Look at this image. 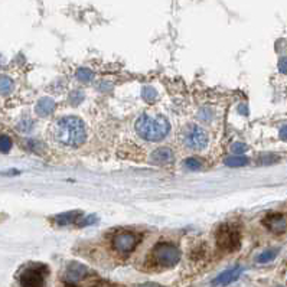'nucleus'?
<instances>
[{
    "mask_svg": "<svg viewBox=\"0 0 287 287\" xmlns=\"http://www.w3.org/2000/svg\"><path fill=\"white\" fill-rule=\"evenodd\" d=\"M140 241V237L137 234L133 233H127V231H121V233H117L113 240H111V244L113 247L116 248L117 251L121 252V254H127V252H132L136 248V245Z\"/></svg>",
    "mask_w": 287,
    "mask_h": 287,
    "instance_id": "obj_6",
    "label": "nucleus"
},
{
    "mask_svg": "<svg viewBox=\"0 0 287 287\" xmlns=\"http://www.w3.org/2000/svg\"><path fill=\"white\" fill-rule=\"evenodd\" d=\"M216 242L222 251H235L240 248V233L228 225H224L219 228V231L216 234Z\"/></svg>",
    "mask_w": 287,
    "mask_h": 287,
    "instance_id": "obj_4",
    "label": "nucleus"
},
{
    "mask_svg": "<svg viewBox=\"0 0 287 287\" xmlns=\"http://www.w3.org/2000/svg\"><path fill=\"white\" fill-rule=\"evenodd\" d=\"M12 149V140L9 136H0V153H8Z\"/></svg>",
    "mask_w": 287,
    "mask_h": 287,
    "instance_id": "obj_20",
    "label": "nucleus"
},
{
    "mask_svg": "<svg viewBox=\"0 0 287 287\" xmlns=\"http://www.w3.org/2000/svg\"><path fill=\"white\" fill-rule=\"evenodd\" d=\"M88 273H90L88 267L82 266L80 263H72L65 270L63 280L67 283H70V284H77V283H80L81 280H84V278L87 277Z\"/></svg>",
    "mask_w": 287,
    "mask_h": 287,
    "instance_id": "obj_8",
    "label": "nucleus"
},
{
    "mask_svg": "<svg viewBox=\"0 0 287 287\" xmlns=\"http://www.w3.org/2000/svg\"><path fill=\"white\" fill-rule=\"evenodd\" d=\"M80 211H70V212H63L59 215L55 216V222L59 225H68L75 222L80 218Z\"/></svg>",
    "mask_w": 287,
    "mask_h": 287,
    "instance_id": "obj_13",
    "label": "nucleus"
},
{
    "mask_svg": "<svg viewBox=\"0 0 287 287\" xmlns=\"http://www.w3.org/2000/svg\"><path fill=\"white\" fill-rule=\"evenodd\" d=\"M264 225L269 228L271 233L274 234H283L286 231L287 222L286 218L281 215V214H270L264 218Z\"/></svg>",
    "mask_w": 287,
    "mask_h": 287,
    "instance_id": "obj_10",
    "label": "nucleus"
},
{
    "mask_svg": "<svg viewBox=\"0 0 287 287\" xmlns=\"http://www.w3.org/2000/svg\"><path fill=\"white\" fill-rule=\"evenodd\" d=\"M52 136L58 143L75 147L85 140V126L78 117H62L52 126Z\"/></svg>",
    "mask_w": 287,
    "mask_h": 287,
    "instance_id": "obj_1",
    "label": "nucleus"
},
{
    "mask_svg": "<svg viewBox=\"0 0 287 287\" xmlns=\"http://www.w3.org/2000/svg\"><path fill=\"white\" fill-rule=\"evenodd\" d=\"M32 127H34V121L29 120V118H25V120H22L18 124V130L19 132L26 133V132H30V130H32Z\"/></svg>",
    "mask_w": 287,
    "mask_h": 287,
    "instance_id": "obj_22",
    "label": "nucleus"
},
{
    "mask_svg": "<svg viewBox=\"0 0 287 287\" xmlns=\"http://www.w3.org/2000/svg\"><path fill=\"white\" fill-rule=\"evenodd\" d=\"M280 139L281 140H284V142H287V124H284V126L280 129Z\"/></svg>",
    "mask_w": 287,
    "mask_h": 287,
    "instance_id": "obj_27",
    "label": "nucleus"
},
{
    "mask_svg": "<svg viewBox=\"0 0 287 287\" xmlns=\"http://www.w3.org/2000/svg\"><path fill=\"white\" fill-rule=\"evenodd\" d=\"M248 163V159L244 156H231L225 159V165L230 168H240V166H245Z\"/></svg>",
    "mask_w": 287,
    "mask_h": 287,
    "instance_id": "obj_15",
    "label": "nucleus"
},
{
    "mask_svg": "<svg viewBox=\"0 0 287 287\" xmlns=\"http://www.w3.org/2000/svg\"><path fill=\"white\" fill-rule=\"evenodd\" d=\"M169 121L163 116H142L136 121V132L149 142H159L169 133Z\"/></svg>",
    "mask_w": 287,
    "mask_h": 287,
    "instance_id": "obj_2",
    "label": "nucleus"
},
{
    "mask_svg": "<svg viewBox=\"0 0 287 287\" xmlns=\"http://www.w3.org/2000/svg\"><path fill=\"white\" fill-rule=\"evenodd\" d=\"M278 71L281 74H287V56H281L278 61Z\"/></svg>",
    "mask_w": 287,
    "mask_h": 287,
    "instance_id": "obj_25",
    "label": "nucleus"
},
{
    "mask_svg": "<svg viewBox=\"0 0 287 287\" xmlns=\"http://www.w3.org/2000/svg\"><path fill=\"white\" fill-rule=\"evenodd\" d=\"M82 100H84V95H82L81 91H74L71 95H70V101H71V104H74V106L80 104Z\"/></svg>",
    "mask_w": 287,
    "mask_h": 287,
    "instance_id": "obj_24",
    "label": "nucleus"
},
{
    "mask_svg": "<svg viewBox=\"0 0 287 287\" xmlns=\"http://www.w3.org/2000/svg\"><path fill=\"white\" fill-rule=\"evenodd\" d=\"M238 111L241 113L242 116H247V114H248V110H247V106H245V104H241V106L238 107Z\"/></svg>",
    "mask_w": 287,
    "mask_h": 287,
    "instance_id": "obj_28",
    "label": "nucleus"
},
{
    "mask_svg": "<svg viewBox=\"0 0 287 287\" xmlns=\"http://www.w3.org/2000/svg\"><path fill=\"white\" fill-rule=\"evenodd\" d=\"M150 161L154 165H168V163L173 162V153L168 147H161V149H156L152 153Z\"/></svg>",
    "mask_w": 287,
    "mask_h": 287,
    "instance_id": "obj_11",
    "label": "nucleus"
},
{
    "mask_svg": "<svg viewBox=\"0 0 287 287\" xmlns=\"http://www.w3.org/2000/svg\"><path fill=\"white\" fill-rule=\"evenodd\" d=\"M92 77H94V74L91 70L88 68H80L78 71H77V78L81 81V82H88V81L92 80Z\"/></svg>",
    "mask_w": 287,
    "mask_h": 287,
    "instance_id": "obj_17",
    "label": "nucleus"
},
{
    "mask_svg": "<svg viewBox=\"0 0 287 287\" xmlns=\"http://www.w3.org/2000/svg\"><path fill=\"white\" fill-rule=\"evenodd\" d=\"M95 222V216H88V218H85V219H82V222H80V227H85V225H91Z\"/></svg>",
    "mask_w": 287,
    "mask_h": 287,
    "instance_id": "obj_26",
    "label": "nucleus"
},
{
    "mask_svg": "<svg viewBox=\"0 0 287 287\" xmlns=\"http://www.w3.org/2000/svg\"><path fill=\"white\" fill-rule=\"evenodd\" d=\"M242 271L244 269L240 267V266H237V267H233V269H228L222 271L219 276H216V278L212 281V284L214 286H228V284H231L234 283L235 280H238L240 276L242 274Z\"/></svg>",
    "mask_w": 287,
    "mask_h": 287,
    "instance_id": "obj_9",
    "label": "nucleus"
},
{
    "mask_svg": "<svg viewBox=\"0 0 287 287\" xmlns=\"http://www.w3.org/2000/svg\"><path fill=\"white\" fill-rule=\"evenodd\" d=\"M44 280H45L44 271H42V269H36V267L25 270L19 277L22 287H42L44 286Z\"/></svg>",
    "mask_w": 287,
    "mask_h": 287,
    "instance_id": "obj_7",
    "label": "nucleus"
},
{
    "mask_svg": "<svg viewBox=\"0 0 287 287\" xmlns=\"http://www.w3.org/2000/svg\"><path fill=\"white\" fill-rule=\"evenodd\" d=\"M142 94H143L144 101H147V103H153L154 100L157 99V92L153 87H144Z\"/></svg>",
    "mask_w": 287,
    "mask_h": 287,
    "instance_id": "obj_18",
    "label": "nucleus"
},
{
    "mask_svg": "<svg viewBox=\"0 0 287 287\" xmlns=\"http://www.w3.org/2000/svg\"><path fill=\"white\" fill-rule=\"evenodd\" d=\"M247 144L244 143H234L233 146H231V152H234L237 156H241L242 153L247 152Z\"/></svg>",
    "mask_w": 287,
    "mask_h": 287,
    "instance_id": "obj_23",
    "label": "nucleus"
},
{
    "mask_svg": "<svg viewBox=\"0 0 287 287\" xmlns=\"http://www.w3.org/2000/svg\"><path fill=\"white\" fill-rule=\"evenodd\" d=\"M276 256H277V250H266V251H263L257 257V263H260V264L270 263V261H273L276 259Z\"/></svg>",
    "mask_w": 287,
    "mask_h": 287,
    "instance_id": "obj_16",
    "label": "nucleus"
},
{
    "mask_svg": "<svg viewBox=\"0 0 287 287\" xmlns=\"http://www.w3.org/2000/svg\"><path fill=\"white\" fill-rule=\"evenodd\" d=\"M183 166H185L186 169H189V171H198V169L202 168V163L198 161V159H195V157H189V159L185 161Z\"/></svg>",
    "mask_w": 287,
    "mask_h": 287,
    "instance_id": "obj_19",
    "label": "nucleus"
},
{
    "mask_svg": "<svg viewBox=\"0 0 287 287\" xmlns=\"http://www.w3.org/2000/svg\"><path fill=\"white\" fill-rule=\"evenodd\" d=\"M36 114L41 117H48L52 114V111L55 110V101L49 97H44L38 101L36 104Z\"/></svg>",
    "mask_w": 287,
    "mask_h": 287,
    "instance_id": "obj_12",
    "label": "nucleus"
},
{
    "mask_svg": "<svg viewBox=\"0 0 287 287\" xmlns=\"http://www.w3.org/2000/svg\"><path fill=\"white\" fill-rule=\"evenodd\" d=\"M13 91V81L6 75H0V94L8 95Z\"/></svg>",
    "mask_w": 287,
    "mask_h": 287,
    "instance_id": "obj_14",
    "label": "nucleus"
},
{
    "mask_svg": "<svg viewBox=\"0 0 287 287\" xmlns=\"http://www.w3.org/2000/svg\"><path fill=\"white\" fill-rule=\"evenodd\" d=\"M183 143L188 146L189 149L201 150L208 143V136L204 132V129L199 126H189L183 132Z\"/></svg>",
    "mask_w": 287,
    "mask_h": 287,
    "instance_id": "obj_5",
    "label": "nucleus"
},
{
    "mask_svg": "<svg viewBox=\"0 0 287 287\" xmlns=\"http://www.w3.org/2000/svg\"><path fill=\"white\" fill-rule=\"evenodd\" d=\"M152 257L156 264L162 267H173L180 260L179 248L169 242H161L154 245L152 251Z\"/></svg>",
    "mask_w": 287,
    "mask_h": 287,
    "instance_id": "obj_3",
    "label": "nucleus"
},
{
    "mask_svg": "<svg viewBox=\"0 0 287 287\" xmlns=\"http://www.w3.org/2000/svg\"><path fill=\"white\" fill-rule=\"evenodd\" d=\"M214 117V113L211 108H202L199 113H198V118L202 120V121H211V118Z\"/></svg>",
    "mask_w": 287,
    "mask_h": 287,
    "instance_id": "obj_21",
    "label": "nucleus"
}]
</instances>
